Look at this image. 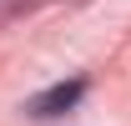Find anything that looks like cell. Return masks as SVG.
Here are the masks:
<instances>
[{"label":"cell","instance_id":"cell-1","mask_svg":"<svg viewBox=\"0 0 131 126\" xmlns=\"http://www.w3.org/2000/svg\"><path fill=\"white\" fill-rule=\"evenodd\" d=\"M81 96H86V81H61V86H50V91L30 96V101H25V111H30V116H61V111H71Z\"/></svg>","mask_w":131,"mask_h":126}]
</instances>
